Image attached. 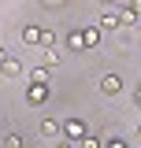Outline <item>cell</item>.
<instances>
[{
	"mask_svg": "<svg viewBox=\"0 0 141 148\" xmlns=\"http://www.w3.org/2000/svg\"><path fill=\"white\" fill-rule=\"evenodd\" d=\"M59 133H63L67 141H82L89 130H86V122H82V119H67V122H59Z\"/></svg>",
	"mask_w": 141,
	"mask_h": 148,
	"instance_id": "cell-1",
	"label": "cell"
},
{
	"mask_svg": "<svg viewBox=\"0 0 141 148\" xmlns=\"http://www.w3.org/2000/svg\"><path fill=\"white\" fill-rule=\"evenodd\" d=\"M0 74H4V78H22V63H19L15 56H4V59H0Z\"/></svg>",
	"mask_w": 141,
	"mask_h": 148,
	"instance_id": "cell-2",
	"label": "cell"
},
{
	"mask_svg": "<svg viewBox=\"0 0 141 148\" xmlns=\"http://www.w3.org/2000/svg\"><path fill=\"white\" fill-rule=\"evenodd\" d=\"M119 89H123V82H119V74H104V78H100V92H104V96H115Z\"/></svg>",
	"mask_w": 141,
	"mask_h": 148,
	"instance_id": "cell-3",
	"label": "cell"
},
{
	"mask_svg": "<svg viewBox=\"0 0 141 148\" xmlns=\"http://www.w3.org/2000/svg\"><path fill=\"white\" fill-rule=\"evenodd\" d=\"M30 82H34V85H48V67H37V71H30Z\"/></svg>",
	"mask_w": 141,
	"mask_h": 148,
	"instance_id": "cell-4",
	"label": "cell"
},
{
	"mask_svg": "<svg viewBox=\"0 0 141 148\" xmlns=\"http://www.w3.org/2000/svg\"><path fill=\"white\" fill-rule=\"evenodd\" d=\"M100 30H119V15H100Z\"/></svg>",
	"mask_w": 141,
	"mask_h": 148,
	"instance_id": "cell-5",
	"label": "cell"
},
{
	"mask_svg": "<svg viewBox=\"0 0 141 148\" xmlns=\"http://www.w3.org/2000/svg\"><path fill=\"white\" fill-rule=\"evenodd\" d=\"M4 145H8V148H26V137H22V133H8Z\"/></svg>",
	"mask_w": 141,
	"mask_h": 148,
	"instance_id": "cell-6",
	"label": "cell"
},
{
	"mask_svg": "<svg viewBox=\"0 0 141 148\" xmlns=\"http://www.w3.org/2000/svg\"><path fill=\"white\" fill-rule=\"evenodd\" d=\"M22 41H26V45H37V41H41V30H37V26H26V30H22Z\"/></svg>",
	"mask_w": 141,
	"mask_h": 148,
	"instance_id": "cell-7",
	"label": "cell"
},
{
	"mask_svg": "<svg viewBox=\"0 0 141 148\" xmlns=\"http://www.w3.org/2000/svg\"><path fill=\"white\" fill-rule=\"evenodd\" d=\"M97 41H100V34H97V30H82V48H93Z\"/></svg>",
	"mask_w": 141,
	"mask_h": 148,
	"instance_id": "cell-8",
	"label": "cell"
},
{
	"mask_svg": "<svg viewBox=\"0 0 141 148\" xmlns=\"http://www.w3.org/2000/svg\"><path fill=\"white\" fill-rule=\"evenodd\" d=\"M41 133H45V137H56V133H59V122H56V119H45V122H41Z\"/></svg>",
	"mask_w": 141,
	"mask_h": 148,
	"instance_id": "cell-9",
	"label": "cell"
},
{
	"mask_svg": "<svg viewBox=\"0 0 141 148\" xmlns=\"http://www.w3.org/2000/svg\"><path fill=\"white\" fill-rule=\"evenodd\" d=\"M56 45V34L52 30H41V41H37V48H52Z\"/></svg>",
	"mask_w": 141,
	"mask_h": 148,
	"instance_id": "cell-10",
	"label": "cell"
},
{
	"mask_svg": "<svg viewBox=\"0 0 141 148\" xmlns=\"http://www.w3.org/2000/svg\"><path fill=\"white\" fill-rule=\"evenodd\" d=\"M41 59H45V67H56V63H59L56 48H41Z\"/></svg>",
	"mask_w": 141,
	"mask_h": 148,
	"instance_id": "cell-11",
	"label": "cell"
},
{
	"mask_svg": "<svg viewBox=\"0 0 141 148\" xmlns=\"http://www.w3.org/2000/svg\"><path fill=\"white\" fill-rule=\"evenodd\" d=\"M67 45L78 52V48H82V30H70V34H67Z\"/></svg>",
	"mask_w": 141,
	"mask_h": 148,
	"instance_id": "cell-12",
	"label": "cell"
},
{
	"mask_svg": "<svg viewBox=\"0 0 141 148\" xmlns=\"http://www.w3.org/2000/svg\"><path fill=\"white\" fill-rule=\"evenodd\" d=\"M78 148H100V141H97V137H89V133H86V137L78 141Z\"/></svg>",
	"mask_w": 141,
	"mask_h": 148,
	"instance_id": "cell-13",
	"label": "cell"
},
{
	"mask_svg": "<svg viewBox=\"0 0 141 148\" xmlns=\"http://www.w3.org/2000/svg\"><path fill=\"white\" fill-rule=\"evenodd\" d=\"M126 11H134V15L141 18V0H130V4H126Z\"/></svg>",
	"mask_w": 141,
	"mask_h": 148,
	"instance_id": "cell-14",
	"label": "cell"
},
{
	"mask_svg": "<svg viewBox=\"0 0 141 148\" xmlns=\"http://www.w3.org/2000/svg\"><path fill=\"white\" fill-rule=\"evenodd\" d=\"M108 148H126V145H123V141H111V145H108Z\"/></svg>",
	"mask_w": 141,
	"mask_h": 148,
	"instance_id": "cell-15",
	"label": "cell"
},
{
	"mask_svg": "<svg viewBox=\"0 0 141 148\" xmlns=\"http://www.w3.org/2000/svg\"><path fill=\"white\" fill-rule=\"evenodd\" d=\"M56 148H74V145H70V141H59V145H56Z\"/></svg>",
	"mask_w": 141,
	"mask_h": 148,
	"instance_id": "cell-16",
	"label": "cell"
},
{
	"mask_svg": "<svg viewBox=\"0 0 141 148\" xmlns=\"http://www.w3.org/2000/svg\"><path fill=\"white\" fill-rule=\"evenodd\" d=\"M134 100H138V104H141V89H138V92H134Z\"/></svg>",
	"mask_w": 141,
	"mask_h": 148,
	"instance_id": "cell-17",
	"label": "cell"
},
{
	"mask_svg": "<svg viewBox=\"0 0 141 148\" xmlns=\"http://www.w3.org/2000/svg\"><path fill=\"white\" fill-rule=\"evenodd\" d=\"M100 4H104V8H108V4H115V0H100Z\"/></svg>",
	"mask_w": 141,
	"mask_h": 148,
	"instance_id": "cell-18",
	"label": "cell"
},
{
	"mask_svg": "<svg viewBox=\"0 0 141 148\" xmlns=\"http://www.w3.org/2000/svg\"><path fill=\"white\" fill-rule=\"evenodd\" d=\"M4 56H8V52H4V45H0V59H4Z\"/></svg>",
	"mask_w": 141,
	"mask_h": 148,
	"instance_id": "cell-19",
	"label": "cell"
},
{
	"mask_svg": "<svg viewBox=\"0 0 141 148\" xmlns=\"http://www.w3.org/2000/svg\"><path fill=\"white\" fill-rule=\"evenodd\" d=\"M138 133H141V130H138Z\"/></svg>",
	"mask_w": 141,
	"mask_h": 148,
	"instance_id": "cell-20",
	"label": "cell"
}]
</instances>
